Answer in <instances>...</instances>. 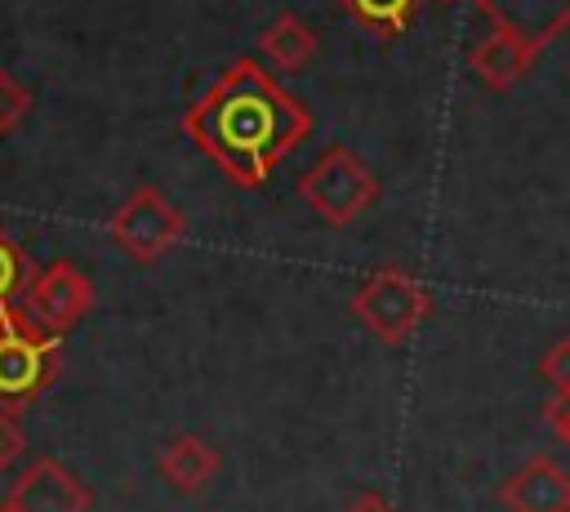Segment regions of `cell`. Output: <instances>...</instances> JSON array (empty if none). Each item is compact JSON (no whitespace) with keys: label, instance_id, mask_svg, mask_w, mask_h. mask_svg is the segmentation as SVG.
<instances>
[{"label":"cell","instance_id":"cell-1","mask_svg":"<svg viewBox=\"0 0 570 512\" xmlns=\"http://www.w3.org/2000/svg\"><path fill=\"white\" fill-rule=\"evenodd\" d=\"M183 129L232 187L258 191L267 187L276 165L312 134V111L289 89H281L267 67H258L254 58H236L187 107Z\"/></svg>","mask_w":570,"mask_h":512},{"label":"cell","instance_id":"cell-2","mask_svg":"<svg viewBox=\"0 0 570 512\" xmlns=\"http://www.w3.org/2000/svg\"><path fill=\"white\" fill-rule=\"evenodd\" d=\"M347 307H352V316L361 321V329L370 338H379L383 347L401 352V347L414 343V334L432 316V294L410 267L383 263V267L361 276V285L352 289Z\"/></svg>","mask_w":570,"mask_h":512},{"label":"cell","instance_id":"cell-3","mask_svg":"<svg viewBox=\"0 0 570 512\" xmlns=\"http://www.w3.org/2000/svg\"><path fill=\"white\" fill-rule=\"evenodd\" d=\"M298 200L325 223V227H352L365 209H374V200L383 196L379 174L343 142H330L316 151V160L298 174L294 183Z\"/></svg>","mask_w":570,"mask_h":512},{"label":"cell","instance_id":"cell-4","mask_svg":"<svg viewBox=\"0 0 570 512\" xmlns=\"http://www.w3.org/2000/svg\"><path fill=\"white\" fill-rule=\"evenodd\" d=\"M58 343L62 338L45 334L22 307L0 316V410L22 414L45 396V387H53L62 370Z\"/></svg>","mask_w":570,"mask_h":512},{"label":"cell","instance_id":"cell-5","mask_svg":"<svg viewBox=\"0 0 570 512\" xmlns=\"http://www.w3.org/2000/svg\"><path fill=\"white\" fill-rule=\"evenodd\" d=\"M107 232H111V245H116L125 258H134L138 267H151V263H160V258L187 236V218H183V209H178L160 187L138 183V187L116 205Z\"/></svg>","mask_w":570,"mask_h":512},{"label":"cell","instance_id":"cell-6","mask_svg":"<svg viewBox=\"0 0 570 512\" xmlns=\"http://www.w3.org/2000/svg\"><path fill=\"white\" fill-rule=\"evenodd\" d=\"M94 307V280L71 263V258H53L45 267H36L22 312L53 338H67Z\"/></svg>","mask_w":570,"mask_h":512},{"label":"cell","instance_id":"cell-7","mask_svg":"<svg viewBox=\"0 0 570 512\" xmlns=\"http://www.w3.org/2000/svg\"><path fill=\"white\" fill-rule=\"evenodd\" d=\"M0 508H9V512H89L94 490L62 459L45 454L22 467V476L4 490Z\"/></svg>","mask_w":570,"mask_h":512},{"label":"cell","instance_id":"cell-8","mask_svg":"<svg viewBox=\"0 0 570 512\" xmlns=\"http://www.w3.org/2000/svg\"><path fill=\"white\" fill-rule=\"evenodd\" d=\"M494 494L508 512H570V467L534 454L517 472H508Z\"/></svg>","mask_w":570,"mask_h":512},{"label":"cell","instance_id":"cell-9","mask_svg":"<svg viewBox=\"0 0 570 512\" xmlns=\"http://www.w3.org/2000/svg\"><path fill=\"white\" fill-rule=\"evenodd\" d=\"M534 58H539V45H530L525 36H517V31H508V27H494L490 36H481V40L472 45L468 67H472V76H476L485 89L508 93L512 85H521V80L530 76Z\"/></svg>","mask_w":570,"mask_h":512},{"label":"cell","instance_id":"cell-10","mask_svg":"<svg viewBox=\"0 0 570 512\" xmlns=\"http://www.w3.org/2000/svg\"><path fill=\"white\" fill-rule=\"evenodd\" d=\"M218 467H223V450L209 445V441L196 436V432H178V436H169V441L156 450V472H160L178 494H187V499H196V494L218 476Z\"/></svg>","mask_w":570,"mask_h":512},{"label":"cell","instance_id":"cell-11","mask_svg":"<svg viewBox=\"0 0 570 512\" xmlns=\"http://www.w3.org/2000/svg\"><path fill=\"white\" fill-rule=\"evenodd\" d=\"M494 27H508L525 36L530 45H548L570 27V0H476Z\"/></svg>","mask_w":570,"mask_h":512},{"label":"cell","instance_id":"cell-12","mask_svg":"<svg viewBox=\"0 0 570 512\" xmlns=\"http://www.w3.org/2000/svg\"><path fill=\"white\" fill-rule=\"evenodd\" d=\"M258 53L276 67V71H303L316 53H321V36L312 22H303L298 13H276L263 36H258Z\"/></svg>","mask_w":570,"mask_h":512},{"label":"cell","instance_id":"cell-13","mask_svg":"<svg viewBox=\"0 0 570 512\" xmlns=\"http://www.w3.org/2000/svg\"><path fill=\"white\" fill-rule=\"evenodd\" d=\"M356 27H365L379 40H396L401 31H410V22L419 18L423 0H334Z\"/></svg>","mask_w":570,"mask_h":512},{"label":"cell","instance_id":"cell-14","mask_svg":"<svg viewBox=\"0 0 570 512\" xmlns=\"http://www.w3.org/2000/svg\"><path fill=\"white\" fill-rule=\"evenodd\" d=\"M31 276H36L31 254H27V249L18 245V236L0 223V316H9V312L22 307Z\"/></svg>","mask_w":570,"mask_h":512},{"label":"cell","instance_id":"cell-15","mask_svg":"<svg viewBox=\"0 0 570 512\" xmlns=\"http://www.w3.org/2000/svg\"><path fill=\"white\" fill-rule=\"evenodd\" d=\"M31 107H36L31 85H22L13 71H4V67H0V138L18 134V125L31 116Z\"/></svg>","mask_w":570,"mask_h":512},{"label":"cell","instance_id":"cell-16","mask_svg":"<svg viewBox=\"0 0 570 512\" xmlns=\"http://www.w3.org/2000/svg\"><path fill=\"white\" fill-rule=\"evenodd\" d=\"M534 374L543 378V387H548L552 396H570V334H566V338H552V343L539 352Z\"/></svg>","mask_w":570,"mask_h":512},{"label":"cell","instance_id":"cell-17","mask_svg":"<svg viewBox=\"0 0 570 512\" xmlns=\"http://www.w3.org/2000/svg\"><path fill=\"white\" fill-rule=\"evenodd\" d=\"M27 454V432L18 427V414L0 410V472H9Z\"/></svg>","mask_w":570,"mask_h":512},{"label":"cell","instance_id":"cell-18","mask_svg":"<svg viewBox=\"0 0 570 512\" xmlns=\"http://www.w3.org/2000/svg\"><path fill=\"white\" fill-rule=\"evenodd\" d=\"M543 419H548V427L557 432V441L570 450V396H552V401L543 405Z\"/></svg>","mask_w":570,"mask_h":512},{"label":"cell","instance_id":"cell-19","mask_svg":"<svg viewBox=\"0 0 570 512\" xmlns=\"http://www.w3.org/2000/svg\"><path fill=\"white\" fill-rule=\"evenodd\" d=\"M338 512H396V503L387 494H379V490H356Z\"/></svg>","mask_w":570,"mask_h":512},{"label":"cell","instance_id":"cell-20","mask_svg":"<svg viewBox=\"0 0 570 512\" xmlns=\"http://www.w3.org/2000/svg\"><path fill=\"white\" fill-rule=\"evenodd\" d=\"M436 4H450V0H436Z\"/></svg>","mask_w":570,"mask_h":512},{"label":"cell","instance_id":"cell-21","mask_svg":"<svg viewBox=\"0 0 570 512\" xmlns=\"http://www.w3.org/2000/svg\"><path fill=\"white\" fill-rule=\"evenodd\" d=\"M0 512H9V508H0Z\"/></svg>","mask_w":570,"mask_h":512}]
</instances>
